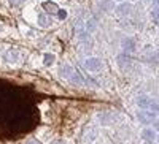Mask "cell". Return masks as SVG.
<instances>
[{
  "label": "cell",
  "mask_w": 159,
  "mask_h": 144,
  "mask_svg": "<svg viewBox=\"0 0 159 144\" xmlns=\"http://www.w3.org/2000/svg\"><path fill=\"white\" fill-rule=\"evenodd\" d=\"M97 136H99L97 128H94V127H86L84 132H83V135H81V139H83L84 144H91V142H94V141L97 139Z\"/></svg>",
  "instance_id": "4"
},
{
  "label": "cell",
  "mask_w": 159,
  "mask_h": 144,
  "mask_svg": "<svg viewBox=\"0 0 159 144\" xmlns=\"http://www.w3.org/2000/svg\"><path fill=\"white\" fill-rule=\"evenodd\" d=\"M156 112H153V111H150V109H140L139 112H137V119H139V122L140 124H143V125H151L153 122H154V119H156Z\"/></svg>",
  "instance_id": "3"
},
{
  "label": "cell",
  "mask_w": 159,
  "mask_h": 144,
  "mask_svg": "<svg viewBox=\"0 0 159 144\" xmlns=\"http://www.w3.org/2000/svg\"><path fill=\"white\" fill-rule=\"evenodd\" d=\"M153 3H154V6H157V8H159V0H153Z\"/></svg>",
  "instance_id": "24"
},
{
  "label": "cell",
  "mask_w": 159,
  "mask_h": 144,
  "mask_svg": "<svg viewBox=\"0 0 159 144\" xmlns=\"http://www.w3.org/2000/svg\"><path fill=\"white\" fill-rule=\"evenodd\" d=\"M97 119L102 125H111L118 121V114L113 112V111H107V112H100L97 116Z\"/></svg>",
  "instance_id": "5"
},
{
  "label": "cell",
  "mask_w": 159,
  "mask_h": 144,
  "mask_svg": "<svg viewBox=\"0 0 159 144\" xmlns=\"http://www.w3.org/2000/svg\"><path fill=\"white\" fill-rule=\"evenodd\" d=\"M116 62H118V65H119V68H126V67H129V65L132 63V59H130L129 54L123 52V54H119V56L116 57Z\"/></svg>",
  "instance_id": "12"
},
{
  "label": "cell",
  "mask_w": 159,
  "mask_h": 144,
  "mask_svg": "<svg viewBox=\"0 0 159 144\" xmlns=\"http://www.w3.org/2000/svg\"><path fill=\"white\" fill-rule=\"evenodd\" d=\"M151 125H153V128L156 130V132L159 133V119H157V117H156V119H154V122H153Z\"/></svg>",
  "instance_id": "21"
},
{
  "label": "cell",
  "mask_w": 159,
  "mask_h": 144,
  "mask_svg": "<svg viewBox=\"0 0 159 144\" xmlns=\"http://www.w3.org/2000/svg\"><path fill=\"white\" fill-rule=\"evenodd\" d=\"M73 71H75V68H73V67H70V65H67V63H64V65H61V67H59L57 74H59V78H62V79L69 81Z\"/></svg>",
  "instance_id": "9"
},
{
  "label": "cell",
  "mask_w": 159,
  "mask_h": 144,
  "mask_svg": "<svg viewBox=\"0 0 159 144\" xmlns=\"http://www.w3.org/2000/svg\"><path fill=\"white\" fill-rule=\"evenodd\" d=\"M156 141H157V142H159V133H157V138H156Z\"/></svg>",
  "instance_id": "25"
},
{
  "label": "cell",
  "mask_w": 159,
  "mask_h": 144,
  "mask_svg": "<svg viewBox=\"0 0 159 144\" xmlns=\"http://www.w3.org/2000/svg\"><path fill=\"white\" fill-rule=\"evenodd\" d=\"M115 6H116L115 0H100L97 3V8L102 13H111V11H115Z\"/></svg>",
  "instance_id": "10"
},
{
  "label": "cell",
  "mask_w": 159,
  "mask_h": 144,
  "mask_svg": "<svg viewBox=\"0 0 159 144\" xmlns=\"http://www.w3.org/2000/svg\"><path fill=\"white\" fill-rule=\"evenodd\" d=\"M56 15H57V18H59L61 21H64V19H67V18H69V11H67V10H62V8H59Z\"/></svg>",
  "instance_id": "17"
},
{
  "label": "cell",
  "mask_w": 159,
  "mask_h": 144,
  "mask_svg": "<svg viewBox=\"0 0 159 144\" xmlns=\"http://www.w3.org/2000/svg\"><path fill=\"white\" fill-rule=\"evenodd\" d=\"M151 16H153V19H154V21H157V22H159V8H157V6L151 11Z\"/></svg>",
  "instance_id": "20"
},
{
  "label": "cell",
  "mask_w": 159,
  "mask_h": 144,
  "mask_svg": "<svg viewBox=\"0 0 159 144\" xmlns=\"http://www.w3.org/2000/svg\"><path fill=\"white\" fill-rule=\"evenodd\" d=\"M37 22H38V27H42V29H46L49 27V24H51V19L49 16L46 15V13H38V16H37Z\"/></svg>",
  "instance_id": "13"
},
{
  "label": "cell",
  "mask_w": 159,
  "mask_h": 144,
  "mask_svg": "<svg viewBox=\"0 0 159 144\" xmlns=\"http://www.w3.org/2000/svg\"><path fill=\"white\" fill-rule=\"evenodd\" d=\"M3 59L8 62V63H18L19 62V51L16 48H8L5 52H3Z\"/></svg>",
  "instance_id": "7"
},
{
  "label": "cell",
  "mask_w": 159,
  "mask_h": 144,
  "mask_svg": "<svg viewBox=\"0 0 159 144\" xmlns=\"http://www.w3.org/2000/svg\"><path fill=\"white\" fill-rule=\"evenodd\" d=\"M115 2H124V0H115Z\"/></svg>",
  "instance_id": "26"
},
{
  "label": "cell",
  "mask_w": 159,
  "mask_h": 144,
  "mask_svg": "<svg viewBox=\"0 0 159 144\" xmlns=\"http://www.w3.org/2000/svg\"><path fill=\"white\" fill-rule=\"evenodd\" d=\"M140 136H142V139H143L145 142L151 144V142H154V141H156V138H157V132H156L154 128L147 127V128H143L142 132H140Z\"/></svg>",
  "instance_id": "6"
},
{
  "label": "cell",
  "mask_w": 159,
  "mask_h": 144,
  "mask_svg": "<svg viewBox=\"0 0 159 144\" xmlns=\"http://www.w3.org/2000/svg\"><path fill=\"white\" fill-rule=\"evenodd\" d=\"M132 11H134V5H132L130 2H118L116 6H115V13H116V16L119 18H126V16H130L132 15Z\"/></svg>",
  "instance_id": "2"
},
{
  "label": "cell",
  "mask_w": 159,
  "mask_h": 144,
  "mask_svg": "<svg viewBox=\"0 0 159 144\" xmlns=\"http://www.w3.org/2000/svg\"><path fill=\"white\" fill-rule=\"evenodd\" d=\"M143 2H150V0H143Z\"/></svg>",
  "instance_id": "27"
},
{
  "label": "cell",
  "mask_w": 159,
  "mask_h": 144,
  "mask_svg": "<svg viewBox=\"0 0 159 144\" xmlns=\"http://www.w3.org/2000/svg\"><path fill=\"white\" fill-rule=\"evenodd\" d=\"M24 144H42V142L37 141V139H29V141H25Z\"/></svg>",
  "instance_id": "22"
},
{
  "label": "cell",
  "mask_w": 159,
  "mask_h": 144,
  "mask_svg": "<svg viewBox=\"0 0 159 144\" xmlns=\"http://www.w3.org/2000/svg\"><path fill=\"white\" fill-rule=\"evenodd\" d=\"M150 104H151V97H148V95H139L137 97V106L140 109H148Z\"/></svg>",
  "instance_id": "14"
},
{
  "label": "cell",
  "mask_w": 159,
  "mask_h": 144,
  "mask_svg": "<svg viewBox=\"0 0 159 144\" xmlns=\"http://www.w3.org/2000/svg\"><path fill=\"white\" fill-rule=\"evenodd\" d=\"M97 29H99V22H97V19H94V18H91V19H88L86 22H84V30L88 32V33H96L97 32Z\"/></svg>",
  "instance_id": "11"
},
{
  "label": "cell",
  "mask_w": 159,
  "mask_h": 144,
  "mask_svg": "<svg viewBox=\"0 0 159 144\" xmlns=\"http://www.w3.org/2000/svg\"><path fill=\"white\" fill-rule=\"evenodd\" d=\"M83 67H84V70L89 71V73H99V71L103 70V62H102V59H99V57H88V59H84V62H83Z\"/></svg>",
  "instance_id": "1"
},
{
  "label": "cell",
  "mask_w": 159,
  "mask_h": 144,
  "mask_svg": "<svg viewBox=\"0 0 159 144\" xmlns=\"http://www.w3.org/2000/svg\"><path fill=\"white\" fill-rule=\"evenodd\" d=\"M73 86H78V87H81L83 84H84V79H83V76H81V73H80V71H73L72 73V76H70V79H69Z\"/></svg>",
  "instance_id": "15"
},
{
  "label": "cell",
  "mask_w": 159,
  "mask_h": 144,
  "mask_svg": "<svg viewBox=\"0 0 159 144\" xmlns=\"http://www.w3.org/2000/svg\"><path fill=\"white\" fill-rule=\"evenodd\" d=\"M150 111H153V112H159V103L157 101H154V100H151V104H150V108H148Z\"/></svg>",
  "instance_id": "18"
},
{
  "label": "cell",
  "mask_w": 159,
  "mask_h": 144,
  "mask_svg": "<svg viewBox=\"0 0 159 144\" xmlns=\"http://www.w3.org/2000/svg\"><path fill=\"white\" fill-rule=\"evenodd\" d=\"M8 2V5H11V6H21L25 0H7Z\"/></svg>",
  "instance_id": "19"
},
{
  "label": "cell",
  "mask_w": 159,
  "mask_h": 144,
  "mask_svg": "<svg viewBox=\"0 0 159 144\" xmlns=\"http://www.w3.org/2000/svg\"><path fill=\"white\" fill-rule=\"evenodd\" d=\"M51 144H67V141H64V139H56V141H52Z\"/></svg>",
  "instance_id": "23"
},
{
  "label": "cell",
  "mask_w": 159,
  "mask_h": 144,
  "mask_svg": "<svg viewBox=\"0 0 159 144\" xmlns=\"http://www.w3.org/2000/svg\"><path fill=\"white\" fill-rule=\"evenodd\" d=\"M121 48H123V51L126 52V54H132V52H135V49H137L135 40H134L132 36H127V38H124V40H123V43H121Z\"/></svg>",
  "instance_id": "8"
},
{
  "label": "cell",
  "mask_w": 159,
  "mask_h": 144,
  "mask_svg": "<svg viewBox=\"0 0 159 144\" xmlns=\"http://www.w3.org/2000/svg\"><path fill=\"white\" fill-rule=\"evenodd\" d=\"M57 60L56 54H52V52H45L43 54V65L45 67H51V65H54Z\"/></svg>",
  "instance_id": "16"
}]
</instances>
